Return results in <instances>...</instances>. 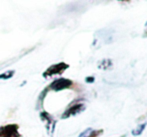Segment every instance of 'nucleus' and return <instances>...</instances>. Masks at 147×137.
<instances>
[{
    "label": "nucleus",
    "instance_id": "1",
    "mask_svg": "<svg viewBox=\"0 0 147 137\" xmlns=\"http://www.w3.org/2000/svg\"><path fill=\"white\" fill-rule=\"evenodd\" d=\"M18 125L11 124V125L4 126L0 128V137H20L17 132Z\"/></svg>",
    "mask_w": 147,
    "mask_h": 137
},
{
    "label": "nucleus",
    "instance_id": "2",
    "mask_svg": "<svg viewBox=\"0 0 147 137\" xmlns=\"http://www.w3.org/2000/svg\"><path fill=\"white\" fill-rule=\"evenodd\" d=\"M71 84H72V82L70 81V80L61 78V79L55 80V81L50 85V88L54 89V90H62V89H65V88L70 87Z\"/></svg>",
    "mask_w": 147,
    "mask_h": 137
},
{
    "label": "nucleus",
    "instance_id": "3",
    "mask_svg": "<svg viewBox=\"0 0 147 137\" xmlns=\"http://www.w3.org/2000/svg\"><path fill=\"white\" fill-rule=\"evenodd\" d=\"M67 67H68V65L65 63H59V64H56V65H53V66H51L50 68L47 69V71L44 73V76L46 77V76H50V75H53V74L61 73V72H63V70L66 69Z\"/></svg>",
    "mask_w": 147,
    "mask_h": 137
},
{
    "label": "nucleus",
    "instance_id": "4",
    "mask_svg": "<svg viewBox=\"0 0 147 137\" xmlns=\"http://www.w3.org/2000/svg\"><path fill=\"white\" fill-rule=\"evenodd\" d=\"M82 108H83V105L82 104H77V105H74L73 107H71L69 110H67L66 111V113H64V115L62 116V117H68V116L72 115V114H75L77 113V112H79L80 110H81Z\"/></svg>",
    "mask_w": 147,
    "mask_h": 137
},
{
    "label": "nucleus",
    "instance_id": "5",
    "mask_svg": "<svg viewBox=\"0 0 147 137\" xmlns=\"http://www.w3.org/2000/svg\"><path fill=\"white\" fill-rule=\"evenodd\" d=\"M145 125H146L145 123L142 124V125H141V126H139V127H138L136 130H133V131H132V133H133L134 135H139V134L141 133V132L144 130V127H145Z\"/></svg>",
    "mask_w": 147,
    "mask_h": 137
},
{
    "label": "nucleus",
    "instance_id": "6",
    "mask_svg": "<svg viewBox=\"0 0 147 137\" xmlns=\"http://www.w3.org/2000/svg\"><path fill=\"white\" fill-rule=\"evenodd\" d=\"M12 75H13V71H11V72H10V73H9V72H7V73L2 74V75H0V78H4V79H8V78H10Z\"/></svg>",
    "mask_w": 147,
    "mask_h": 137
}]
</instances>
